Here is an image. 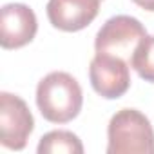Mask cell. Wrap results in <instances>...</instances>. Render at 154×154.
I'll use <instances>...</instances> for the list:
<instances>
[{
  "instance_id": "6da1fadb",
  "label": "cell",
  "mask_w": 154,
  "mask_h": 154,
  "mask_svg": "<svg viewBox=\"0 0 154 154\" xmlns=\"http://www.w3.org/2000/svg\"><path fill=\"white\" fill-rule=\"evenodd\" d=\"M84 94L76 78L69 72L54 71L38 82L36 105L42 116L51 123H67L82 111Z\"/></svg>"
},
{
  "instance_id": "7a4b0ae2",
  "label": "cell",
  "mask_w": 154,
  "mask_h": 154,
  "mask_svg": "<svg viewBox=\"0 0 154 154\" xmlns=\"http://www.w3.org/2000/svg\"><path fill=\"white\" fill-rule=\"evenodd\" d=\"M107 154H154V129L138 109L118 111L107 127Z\"/></svg>"
},
{
  "instance_id": "3957f363",
  "label": "cell",
  "mask_w": 154,
  "mask_h": 154,
  "mask_svg": "<svg viewBox=\"0 0 154 154\" xmlns=\"http://www.w3.org/2000/svg\"><path fill=\"white\" fill-rule=\"evenodd\" d=\"M145 36H147V31L138 18L118 15L109 18L100 27L94 38V49L96 53H109L123 60L125 58L131 60L136 45Z\"/></svg>"
},
{
  "instance_id": "277c9868",
  "label": "cell",
  "mask_w": 154,
  "mask_h": 154,
  "mask_svg": "<svg viewBox=\"0 0 154 154\" xmlns=\"http://www.w3.org/2000/svg\"><path fill=\"white\" fill-rule=\"evenodd\" d=\"M35 129L27 103L11 93H0V143L11 150H22Z\"/></svg>"
},
{
  "instance_id": "5b68a950",
  "label": "cell",
  "mask_w": 154,
  "mask_h": 154,
  "mask_svg": "<svg viewBox=\"0 0 154 154\" xmlns=\"http://www.w3.org/2000/svg\"><path fill=\"white\" fill-rule=\"evenodd\" d=\"M89 80L93 89L107 100L123 96L131 87V72L123 58L109 53H96L89 65Z\"/></svg>"
},
{
  "instance_id": "8992f818",
  "label": "cell",
  "mask_w": 154,
  "mask_h": 154,
  "mask_svg": "<svg viewBox=\"0 0 154 154\" xmlns=\"http://www.w3.org/2000/svg\"><path fill=\"white\" fill-rule=\"evenodd\" d=\"M38 31L35 11L26 4H6L0 11V44L4 49L27 45Z\"/></svg>"
},
{
  "instance_id": "52a82bcc",
  "label": "cell",
  "mask_w": 154,
  "mask_h": 154,
  "mask_svg": "<svg viewBox=\"0 0 154 154\" xmlns=\"http://www.w3.org/2000/svg\"><path fill=\"white\" fill-rule=\"evenodd\" d=\"M47 18L53 27L76 33L85 29L100 11V0H49Z\"/></svg>"
},
{
  "instance_id": "ba28073f",
  "label": "cell",
  "mask_w": 154,
  "mask_h": 154,
  "mask_svg": "<svg viewBox=\"0 0 154 154\" xmlns=\"http://www.w3.org/2000/svg\"><path fill=\"white\" fill-rule=\"evenodd\" d=\"M36 150H38V154H56V152L82 154L84 145H82L80 138L72 134L71 131H51L40 138Z\"/></svg>"
},
{
  "instance_id": "9c48e42d",
  "label": "cell",
  "mask_w": 154,
  "mask_h": 154,
  "mask_svg": "<svg viewBox=\"0 0 154 154\" xmlns=\"http://www.w3.org/2000/svg\"><path fill=\"white\" fill-rule=\"evenodd\" d=\"M131 67L138 72L140 78L154 84V35H147L136 45L131 56Z\"/></svg>"
},
{
  "instance_id": "30bf717a",
  "label": "cell",
  "mask_w": 154,
  "mask_h": 154,
  "mask_svg": "<svg viewBox=\"0 0 154 154\" xmlns=\"http://www.w3.org/2000/svg\"><path fill=\"white\" fill-rule=\"evenodd\" d=\"M132 2H134L136 6H140L141 9H145V11L154 13V0H132Z\"/></svg>"
}]
</instances>
